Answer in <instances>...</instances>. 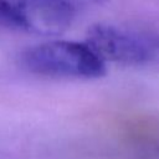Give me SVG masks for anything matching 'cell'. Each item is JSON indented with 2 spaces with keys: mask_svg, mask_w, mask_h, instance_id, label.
I'll return each instance as SVG.
<instances>
[{
  "mask_svg": "<svg viewBox=\"0 0 159 159\" xmlns=\"http://www.w3.org/2000/svg\"><path fill=\"white\" fill-rule=\"evenodd\" d=\"M21 66L39 76L56 78H99L106 61L87 43L56 40L30 46L20 55Z\"/></svg>",
  "mask_w": 159,
  "mask_h": 159,
  "instance_id": "cell-1",
  "label": "cell"
},
{
  "mask_svg": "<svg viewBox=\"0 0 159 159\" xmlns=\"http://www.w3.org/2000/svg\"><path fill=\"white\" fill-rule=\"evenodd\" d=\"M87 43L104 60L139 66L159 58V35L153 31L97 24L88 29Z\"/></svg>",
  "mask_w": 159,
  "mask_h": 159,
  "instance_id": "cell-2",
  "label": "cell"
},
{
  "mask_svg": "<svg viewBox=\"0 0 159 159\" xmlns=\"http://www.w3.org/2000/svg\"><path fill=\"white\" fill-rule=\"evenodd\" d=\"M12 29L41 36L63 34L73 22L76 7L65 0H9Z\"/></svg>",
  "mask_w": 159,
  "mask_h": 159,
  "instance_id": "cell-3",
  "label": "cell"
},
{
  "mask_svg": "<svg viewBox=\"0 0 159 159\" xmlns=\"http://www.w3.org/2000/svg\"><path fill=\"white\" fill-rule=\"evenodd\" d=\"M0 27L11 29L9 0H0Z\"/></svg>",
  "mask_w": 159,
  "mask_h": 159,
  "instance_id": "cell-4",
  "label": "cell"
},
{
  "mask_svg": "<svg viewBox=\"0 0 159 159\" xmlns=\"http://www.w3.org/2000/svg\"><path fill=\"white\" fill-rule=\"evenodd\" d=\"M68 4L73 5L75 7H77V5H89V6H96V5H103L106 4L108 0H65Z\"/></svg>",
  "mask_w": 159,
  "mask_h": 159,
  "instance_id": "cell-5",
  "label": "cell"
}]
</instances>
